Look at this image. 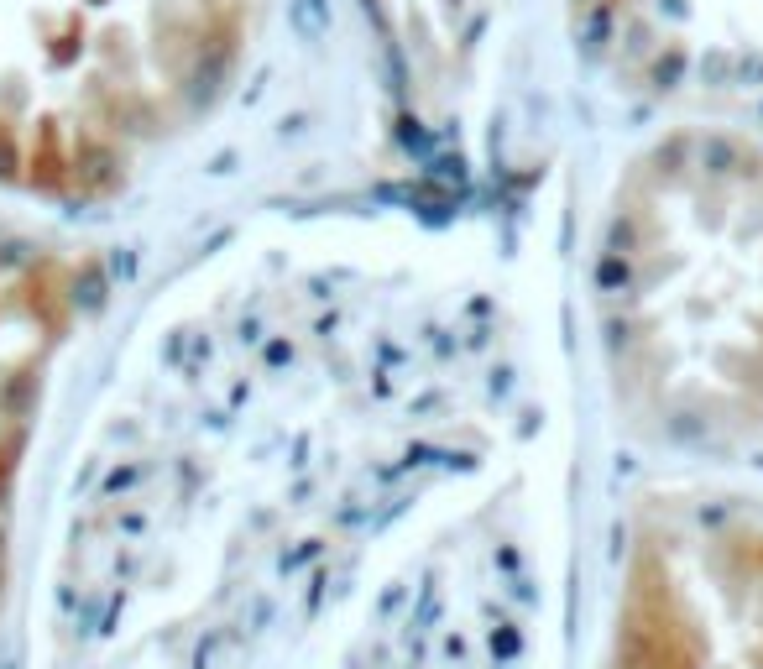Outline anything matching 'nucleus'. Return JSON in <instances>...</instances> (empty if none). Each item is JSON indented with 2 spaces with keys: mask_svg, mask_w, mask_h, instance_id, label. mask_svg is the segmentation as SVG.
I'll return each mask as SVG.
<instances>
[{
  "mask_svg": "<svg viewBox=\"0 0 763 669\" xmlns=\"http://www.w3.org/2000/svg\"><path fill=\"white\" fill-rule=\"evenodd\" d=\"M601 669H763V497L675 492L643 507Z\"/></svg>",
  "mask_w": 763,
  "mask_h": 669,
  "instance_id": "nucleus-3",
  "label": "nucleus"
},
{
  "mask_svg": "<svg viewBox=\"0 0 763 669\" xmlns=\"http://www.w3.org/2000/svg\"><path fill=\"white\" fill-rule=\"evenodd\" d=\"M262 0H0V183L100 199L199 126Z\"/></svg>",
  "mask_w": 763,
  "mask_h": 669,
  "instance_id": "nucleus-2",
  "label": "nucleus"
},
{
  "mask_svg": "<svg viewBox=\"0 0 763 669\" xmlns=\"http://www.w3.org/2000/svg\"><path fill=\"white\" fill-rule=\"evenodd\" d=\"M617 408L675 455L763 445V136L696 121L622 173L596 251Z\"/></svg>",
  "mask_w": 763,
  "mask_h": 669,
  "instance_id": "nucleus-1",
  "label": "nucleus"
},
{
  "mask_svg": "<svg viewBox=\"0 0 763 669\" xmlns=\"http://www.w3.org/2000/svg\"><path fill=\"white\" fill-rule=\"evenodd\" d=\"M649 42L763 136V0H643Z\"/></svg>",
  "mask_w": 763,
  "mask_h": 669,
  "instance_id": "nucleus-5",
  "label": "nucleus"
},
{
  "mask_svg": "<svg viewBox=\"0 0 763 669\" xmlns=\"http://www.w3.org/2000/svg\"><path fill=\"white\" fill-rule=\"evenodd\" d=\"M68 314H74V272L37 236L0 220V602L11 586L16 487L27 466V440Z\"/></svg>",
  "mask_w": 763,
  "mask_h": 669,
  "instance_id": "nucleus-4",
  "label": "nucleus"
},
{
  "mask_svg": "<svg viewBox=\"0 0 763 669\" xmlns=\"http://www.w3.org/2000/svg\"><path fill=\"white\" fill-rule=\"evenodd\" d=\"M392 6L403 11L408 32L419 37V42H434L439 53L455 48L460 21H466V0H392Z\"/></svg>",
  "mask_w": 763,
  "mask_h": 669,
  "instance_id": "nucleus-6",
  "label": "nucleus"
}]
</instances>
